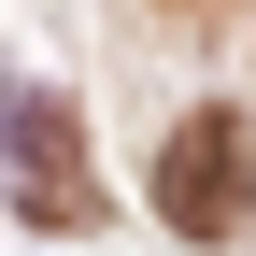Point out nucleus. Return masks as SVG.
I'll list each match as a JSON object with an SVG mask.
<instances>
[{
	"instance_id": "nucleus-1",
	"label": "nucleus",
	"mask_w": 256,
	"mask_h": 256,
	"mask_svg": "<svg viewBox=\"0 0 256 256\" xmlns=\"http://www.w3.org/2000/svg\"><path fill=\"white\" fill-rule=\"evenodd\" d=\"M142 200L171 214L185 242L242 228V200H256V128H242V114H171V128H156V171H142Z\"/></svg>"
},
{
	"instance_id": "nucleus-2",
	"label": "nucleus",
	"mask_w": 256,
	"mask_h": 256,
	"mask_svg": "<svg viewBox=\"0 0 256 256\" xmlns=\"http://www.w3.org/2000/svg\"><path fill=\"white\" fill-rule=\"evenodd\" d=\"M0 142H14V171H28V214H43V228H72V214H86V156H72V114H43L28 86H0Z\"/></svg>"
}]
</instances>
